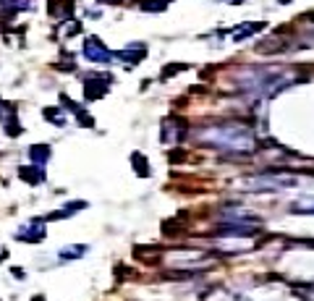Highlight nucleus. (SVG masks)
Segmentation results:
<instances>
[{"instance_id":"nucleus-1","label":"nucleus","mask_w":314,"mask_h":301,"mask_svg":"<svg viewBox=\"0 0 314 301\" xmlns=\"http://www.w3.org/2000/svg\"><path fill=\"white\" fill-rule=\"evenodd\" d=\"M205 139H209L215 147L223 150H252L254 147V136L246 126L238 123H228V126H217L215 131L205 134Z\"/></svg>"},{"instance_id":"nucleus-2","label":"nucleus","mask_w":314,"mask_h":301,"mask_svg":"<svg viewBox=\"0 0 314 301\" xmlns=\"http://www.w3.org/2000/svg\"><path fill=\"white\" fill-rule=\"evenodd\" d=\"M84 55L89 58V60H97V63H107L110 60V52L103 48V42L100 40H87V45H84Z\"/></svg>"},{"instance_id":"nucleus-3","label":"nucleus","mask_w":314,"mask_h":301,"mask_svg":"<svg viewBox=\"0 0 314 301\" xmlns=\"http://www.w3.org/2000/svg\"><path fill=\"white\" fill-rule=\"evenodd\" d=\"M296 181L293 178H252L249 186H262V189H285V186H293Z\"/></svg>"},{"instance_id":"nucleus-4","label":"nucleus","mask_w":314,"mask_h":301,"mask_svg":"<svg viewBox=\"0 0 314 301\" xmlns=\"http://www.w3.org/2000/svg\"><path fill=\"white\" fill-rule=\"evenodd\" d=\"M217 233L220 236H246V233H252V228H244V225H223Z\"/></svg>"},{"instance_id":"nucleus-5","label":"nucleus","mask_w":314,"mask_h":301,"mask_svg":"<svg viewBox=\"0 0 314 301\" xmlns=\"http://www.w3.org/2000/svg\"><path fill=\"white\" fill-rule=\"evenodd\" d=\"M262 29V24H252V26H244V29H238L236 32V42H241L246 34H254V32H260Z\"/></svg>"},{"instance_id":"nucleus-6","label":"nucleus","mask_w":314,"mask_h":301,"mask_svg":"<svg viewBox=\"0 0 314 301\" xmlns=\"http://www.w3.org/2000/svg\"><path fill=\"white\" fill-rule=\"evenodd\" d=\"M87 251V246H68V249H63L60 257L66 259V257H81V254Z\"/></svg>"}]
</instances>
